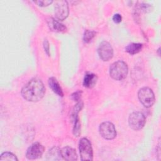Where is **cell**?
I'll return each instance as SVG.
<instances>
[{
    "label": "cell",
    "mask_w": 161,
    "mask_h": 161,
    "mask_svg": "<svg viewBox=\"0 0 161 161\" xmlns=\"http://www.w3.org/2000/svg\"><path fill=\"white\" fill-rule=\"evenodd\" d=\"M43 47H44L45 51L46 52L47 55H50V53H49V43L47 40H45L43 42Z\"/></svg>",
    "instance_id": "7402d4cb"
},
{
    "label": "cell",
    "mask_w": 161,
    "mask_h": 161,
    "mask_svg": "<svg viewBox=\"0 0 161 161\" xmlns=\"http://www.w3.org/2000/svg\"><path fill=\"white\" fill-rule=\"evenodd\" d=\"M48 85L52 89V90L57 95L59 96L62 97L64 96L63 91L62 89V87H60L58 80H57L56 78L52 77L49 78L48 79Z\"/></svg>",
    "instance_id": "4fadbf2b"
},
{
    "label": "cell",
    "mask_w": 161,
    "mask_h": 161,
    "mask_svg": "<svg viewBox=\"0 0 161 161\" xmlns=\"http://www.w3.org/2000/svg\"><path fill=\"white\" fill-rule=\"evenodd\" d=\"M97 80L96 74L91 72H87L83 79V86L87 88H91L95 86Z\"/></svg>",
    "instance_id": "8fae6325"
},
{
    "label": "cell",
    "mask_w": 161,
    "mask_h": 161,
    "mask_svg": "<svg viewBox=\"0 0 161 161\" xmlns=\"http://www.w3.org/2000/svg\"><path fill=\"white\" fill-rule=\"evenodd\" d=\"M47 24L49 28L53 31L62 32L66 30V27L63 24L60 23L53 18H50L47 19Z\"/></svg>",
    "instance_id": "7c38bea8"
},
{
    "label": "cell",
    "mask_w": 161,
    "mask_h": 161,
    "mask_svg": "<svg viewBox=\"0 0 161 161\" xmlns=\"http://www.w3.org/2000/svg\"><path fill=\"white\" fill-rule=\"evenodd\" d=\"M60 156V150L57 147H53L49 150L48 153V157H50L49 160H58L57 157ZM61 157V156H60Z\"/></svg>",
    "instance_id": "e0dca14e"
},
{
    "label": "cell",
    "mask_w": 161,
    "mask_h": 161,
    "mask_svg": "<svg viewBox=\"0 0 161 161\" xmlns=\"http://www.w3.org/2000/svg\"><path fill=\"white\" fill-rule=\"evenodd\" d=\"M45 88L42 81L38 78H33L29 80L22 88L23 97L30 102H37L44 96Z\"/></svg>",
    "instance_id": "6da1fadb"
},
{
    "label": "cell",
    "mask_w": 161,
    "mask_h": 161,
    "mask_svg": "<svg viewBox=\"0 0 161 161\" xmlns=\"http://www.w3.org/2000/svg\"><path fill=\"white\" fill-rule=\"evenodd\" d=\"M143 45L138 43H131L125 47V51L131 55L138 53L142 49Z\"/></svg>",
    "instance_id": "5bb4252c"
},
{
    "label": "cell",
    "mask_w": 161,
    "mask_h": 161,
    "mask_svg": "<svg viewBox=\"0 0 161 161\" xmlns=\"http://www.w3.org/2000/svg\"><path fill=\"white\" fill-rule=\"evenodd\" d=\"M113 20L116 23H119L122 20V17H121V14L116 13V14H114V16H113Z\"/></svg>",
    "instance_id": "44dd1931"
},
{
    "label": "cell",
    "mask_w": 161,
    "mask_h": 161,
    "mask_svg": "<svg viewBox=\"0 0 161 161\" xmlns=\"http://www.w3.org/2000/svg\"><path fill=\"white\" fill-rule=\"evenodd\" d=\"M0 160H7V161H17L18 160V159L17 158L16 156L13 154L11 152H3L0 157Z\"/></svg>",
    "instance_id": "2e32d148"
},
{
    "label": "cell",
    "mask_w": 161,
    "mask_h": 161,
    "mask_svg": "<svg viewBox=\"0 0 161 161\" xmlns=\"http://www.w3.org/2000/svg\"><path fill=\"white\" fill-rule=\"evenodd\" d=\"M61 157L67 161H74L77 160V155L75 149L70 147H65L60 150Z\"/></svg>",
    "instance_id": "30bf717a"
},
{
    "label": "cell",
    "mask_w": 161,
    "mask_h": 161,
    "mask_svg": "<svg viewBox=\"0 0 161 161\" xmlns=\"http://www.w3.org/2000/svg\"><path fill=\"white\" fill-rule=\"evenodd\" d=\"M55 14L56 18L59 20H64L69 15V5L66 1H56L55 5Z\"/></svg>",
    "instance_id": "9c48e42d"
},
{
    "label": "cell",
    "mask_w": 161,
    "mask_h": 161,
    "mask_svg": "<svg viewBox=\"0 0 161 161\" xmlns=\"http://www.w3.org/2000/svg\"><path fill=\"white\" fill-rule=\"evenodd\" d=\"M99 133L106 140H113L116 136V131L114 125L109 121L102 123L99 126Z\"/></svg>",
    "instance_id": "8992f818"
},
{
    "label": "cell",
    "mask_w": 161,
    "mask_h": 161,
    "mask_svg": "<svg viewBox=\"0 0 161 161\" xmlns=\"http://www.w3.org/2000/svg\"><path fill=\"white\" fill-rule=\"evenodd\" d=\"M81 94L82 92L80 91H77L75 92H74L72 95H71V97L74 101H80V97H81Z\"/></svg>",
    "instance_id": "ffe728a7"
},
{
    "label": "cell",
    "mask_w": 161,
    "mask_h": 161,
    "mask_svg": "<svg viewBox=\"0 0 161 161\" xmlns=\"http://www.w3.org/2000/svg\"><path fill=\"white\" fill-rule=\"evenodd\" d=\"M95 35H96V32L95 31L87 30L84 32V36H83V40L84 41V42L89 43L95 36Z\"/></svg>",
    "instance_id": "ac0fdd59"
},
{
    "label": "cell",
    "mask_w": 161,
    "mask_h": 161,
    "mask_svg": "<svg viewBox=\"0 0 161 161\" xmlns=\"http://www.w3.org/2000/svg\"><path fill=\"white\" fill-rule=\"evenodd\" d=\"M45 150L44 147L39 142H35L31 144L26 150V157L28 159L34 160L40 158Z\"/></svg>",
    "instance_id": "52a82bcc"
},
{
    "label": "cell",
    "mask_w": 161,
    "mask_h": 161,
    "mask_svg": "<svg viewBox=\"0 0 161 161\" xmlns=\"http://www.w3.org/2000/svg\"><path fill=\"white\" fill-rule=\"evenodd\" d=\"M99 57L104 61H108L113 56V49L109 43L104 41L101 42L97 48Z\"/></svg>",
    "instance_id": "ba28073f"
},
{
    "label": "cell",
    "mask_w": 161,
    "mask_h": 161,
    "mask_svg": "<svg viewBox=\"0 0 161 161\" xmlns=\"http://www.w3.org/2000/svg\"><path fill=\"white\" fill-rule=\"evenodd\" d=\"M138 97L140 103L146 108L151 107L155 103V95L153 91L148 87L141 88L138 92Z\"/></svg>",
    "instance_id": "277c9868"
},
{
    "label": "cell",
    "mask_w": 161,
    "mask_h": 161,
    "mask_svg": "<svg viewBox=\"0 0 161 161\" xmlns=\"http://www.w3.org/2000/svg\"><path fill=\"white\" fill-rule=\"evenodd\" d=\"M146 122L145 115L139 111H135L131 113L128 118V123L130 126L135 130L142 129Z\"/></svg>",
    "instance_id": "5b68a950"
},
{
    "label": "cell",
    "mask_w": 161,
    "mask_h": 161,
    "mask_svg": "<svg viewBox=\"0 0 161 161\" xmlns=\"http://www.w3.org/2000/svg\"><path fill=\"white\" fill-rule=\"evenodd\" d=\"M128 72L127 64L122 60L114 62L109 68V75L114 80H121L124 79Z\"/></svg>",
    "instance_id": "7a4b0ae2"
},
{
    "label": "cell",
    "mask_w": 161,
    "mask_h": 161,
    "mask_svg": "<svg viewBox=\"0 0 161 161\" xmlns=\"http://www.w3.org/2000/svg\"><path fill=\"white\" fill-rule=\"evenodd\" d=\"M79 149L81 160H92V148L90 141L87 138H82L80 140L79 143Z\"/></svg>",
    "instance_id": "3957f363"
},
{
    "label": "cell",
    "mask_w": 161,
    "mask_h": 161,
    "mask_svg": "<svg viewBox=\"0 0 161 161\" xmlns=\"http://www.w3.org/2000/svg\"><path fill=\"white\" fill-rule=\"evenodd\" d=\"M35 3L37 4L40 6H47L53 3L52 0H39L34 1Z\"/></svg>",
    "instance_id": "d6986e66"
},
{
    "label": "cell",
    "mask_w": 161,
    "mask_h": 161,
    "mask_svg": "<svg viewBox=\"0 0 161 161\" xmlns=\"http://www.w3.org/2000/svg\"><path fill=\"white\" fill-rule=\"evenodd\" d=\"M71 117L74 119V121L73 134L75 136H79L80 134V123L78 117V113H72Z\"/></svg>",
    "instance_id": "9a60e30c"
}]
</instances>
